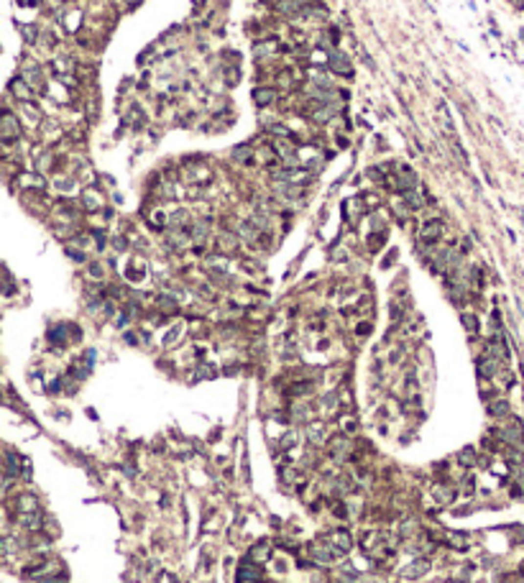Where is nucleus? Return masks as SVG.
<instances>
[{
    "label": "nucleus",
    "instance_id": "1",
    "mask_svg": "<svg viewBox=\"0 0 524 583\" xmlns=\"http://www.w3.org/2000/svg\"><path fill=\"white\" fill-rule=\"evenodd\" d=\"M325 545H327V550L333 553V558H343L350 550L353 542H350V535L345 530H335V532H330V540Z\"/></svg>",
    "mask_w": 524,
    "mask_h": 583
},
{
    "label": "nucleus",
    "instance_id": "2",
    "mask_svg": "<svg viewBox=\"0 0 524 583\" xmlns=\"http://www.w3.org/2000/svg\"><path fill=\"white\" fill-rule=\"evenodd\" d=\"M442 228H445V225H442V220H430V223H425L422 235H419V238H422L425 243H435V241L440 238Z\"/></svg>",
    "mask_w": 524,
    "mask_h": 583
},
{
    "label": "nucleus",
    "instance_id": "3",
    "mask_svg": "<svg viewBox=\"0 0 524 583\" xmlns=\"http://www.w3.org/2000/svg\"><path fill=\"white\" fill-rule=\"evenodd\" d=\"M16 136H21V128H18L16 118H13V115H5V120H3V138H5V143H10Z\"/></svg>",
    "mask_w": 524,
    "mask_h": 583
},
{
    "label": "nucleus",
    "instance_id": "4",
    "mask_svg": "<svg viewBox=\"0 0 524 583\" xmlns=\"http://www.w3.org/2000/svg\"><path fill=\"white\" fill-rule=\"evenodd\" d=\"M258 578H261V573H258V570L251 565V563H246V565L238 568V583H256Z\"/></svg>",
    "mask_w": 524,
    "mask_h": 583
},
{
    "label": "nucleus",
    "instance_id": "5",
    "mask_svg": "<svg viewBox=\"0 0 524 583\" xmlns=\"http://www.w3.org/2000/svg\"><path fill=\"white\" fill-rule=\"evenodd\" d=\"M269 545L266 542H258L256 547H251V560L253 563H266V558H269Z\"/></svg>",
    "mask_w": 524,
    "mask_h": 583
},
{
    "label": "nucleus",
    "instance_id": "6",
    "mask_svg": "<svg viewBox=\"0 0 524 583\" xmlns=\"http://www.w3.org/2000/svg\"><path fill=\"white\" fill-rule=\"evenodd\" d=\"M18 509H21V514H31V512H39V504L33 496H23V499H18Z\"/></svg>",
    "mask_w": 524,
    "mask_h": 583
},
{
    "label": "nucleus",
    "instance_id": "7",
    "mask_svg": "<svg viewBox=\"0 0 524 583\" xmlns=\"http://www.w3.org/2000/svg\"><path fill=\"white\" fill-rule=\"evenodd\" d=\"M253 97H256V103H258V105H269V103H274L276 92H274V90H256Z\"/></svg>",
    "mask_w": 524,
    "mask_h": 583
},
{
    "label": "nucleus",
    "instance_id": "8",
    "mask_svg": "<svg viewBox=\"0 0 524 583\" xmlns=\"http://www.w3.org/2000/svg\"><path fill=\"white\" fill-rule=\"evenodd\" d=\"M425 570H427V560H417L414 568H407V570H404V576H407V578H414V576H419V573H425Z\"/></svg>",
    "mask_w": 524,
    "mask_h": 583
},
{
    "label": "nucleus",
    "instance_id": "9",
    "mask_svg": "<svg viewBox=\"0 0 524 583\" xmlns=\"http://www.w3.org/2000/svg\"><path fill=\"white\" fill-rule=\"evenodd\" d=\"M23 184H26V187H44V179H41V177H33V174H26V177H23Z\"/></svg>",
    "mask_w": 524,
    "mask_h": 583
},
{
    "label": "nucleus",
    "instance_id": "10",
    "mask_svg": "<svg viewBox=\"0 0 524 583\" xmlns=\"http://www.w3.org/2000/svg\"><path fill=\"white\" fill-rule=\"evenodd\" d=\"M488 412H491V414H506V412H509V404H506V402H496V404L488 407Z\"/></svg>",
    "mask_w": 524,
    "mask_h": 583
},
{
    "label": "nucleus",
    "instance_id": "11",
    "mask_svg": "<svg viewBox=\"0 0 524 583\" xmlns=\"http://www.w3.org/2000/svg\"><path fill=\"white\" fill-rule=\"evenodd\" d=\"M13 92H16V95H23V97H31L28 90H26L23 85H18V82H13Z\"/></svg>",
    "mask_w": 524,
    "mask_h": 583
}]
</instances>
